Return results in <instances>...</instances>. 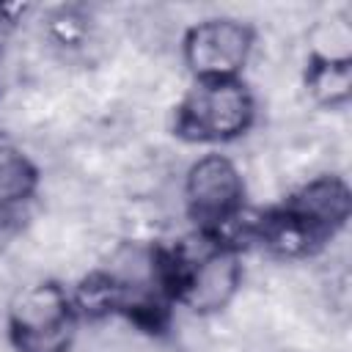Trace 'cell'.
Segmentation results:
<instances>
[{
  "label": "cell",
  "mask_w": 352,
  "mask_h": 352,
  "mask_svg": "<svg viewBox=\"0 0 352 352\" xmlns=\"http://www.w3.org/2000/svg\"><path fill=\"white\" fill-rule=\"evenodd\" d=\"M184 206L198 231L217 236L245 209V179L226 154L198 157L184 176Z\"/></svg>",
  "instance_id": "cell-3"
},
{
  "label": "cell",
  "mask_w": 352,
  "mask_h": 352,
  "mask_svg": "<svg viewBox=\"0 0 352 352\" xmlns=\"http://www.w3.org/2000/svg\"><path fill=\"white\" fill-rule=\"evenodd\" d=\"M294 223H300L314 242H324L333 231H338L352 209V192L338 176H319L302 184L283 206Z\"/></svg>",
  "instance_id": "cell-5"
},
{
  "label": "cell",
  "mask_w": 352,
  "mask_h": 352,
  "mask_svg": "<svg viewBox=\"0 0 352 352\" xmlns=\"http://www.w3.org/2000/svg\"><path fill=\"white\" fill-rule=\"evenodd\" d=\"M256 102L242 80H201L176 107L173 129L192 143H228L253 124Z\"/></svg>",
  "instance_id": "cell-1"
},
{
  "label": "cell",
  "mask_w": 352,
  "mask_h": 352,
  "mask_svg": "<svg viewBox=\"0 0 352 352\" xmlns=\"http://www.w3.org/2000/svg\"><path fill=\"white\" fill-rule=\"evenodd\" d=\"M74 324V300L55 280L25 286L8 305V336L19 352H66Z\"/></svg>",
  "instance_id": "cell-2"
},
{
  "label": "cell",
  "mask_w": 352,
  "mask_h": 352,
  "mask_svg": "<svg viewBox=\"0 0 352 352\" xmlns=\"http://www.w3.org/2000/svg\"><path fill=\"white\" fill-rule=\"evenodd\" d=\"M305 88L322 107H338L352 94V60L311 58L305 69Z\"/></svg>",
  "instance_id": "cell-7"
},
{
  "label": "cell",
  "mask_w": 352,
  "mask_h": 352,
  "mask_svg": "<svg viewBox=\"0 0 352 352\" xmlns=\"http://www.w3.org/2000/svg\"><path fill=\"white\" fill-rule=\"evenodd\" d=\"M38 187V168L11 140L0 138V209H19Z\"/></svg>",
  "instance_id": "cell-6"
},
{
  "label": "cell",
  "mask_w": 352,
  "mask_h": 352,
  "mask_svg": "<svg viewBox=\"0 0 352 352\" xmlns=\"http://www.w3.org/2000/svg\"><path fill=\"white\" fill-rule=\"evenodd\" d=\"M256 30L234 16H212L187 28L182 38V58L195 82L201 80H239L250 60Z\"/></svg>",
  "instance_id": "cell-4"
}]
</instances>
